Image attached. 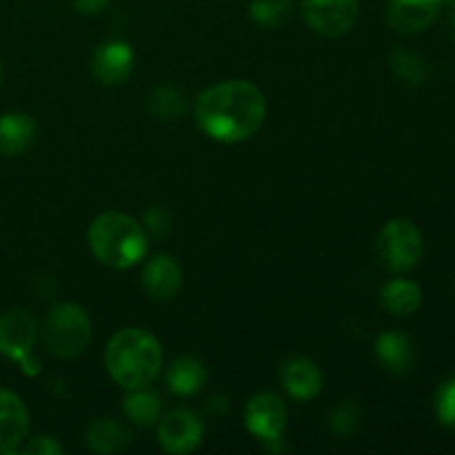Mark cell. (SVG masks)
<instances>
[{
  "label": "cell",
  "mask_w": 455,
  "mask_h": 455,
  "mask_svg": "<svg viewBox=\"0 0 455 455\" xmlns=\"http://www.w3.org/2000/svg\"><path fill=\"white\" fill-rule=\"evenodd\" d=\"M267 116L265 93L249 80H225L200 93L196 102L198 127L209 138L235 145L251 138Z\"/></svg>",
  "instance_id": "1"
},
{
  "label": "cell",
  "mask_w": 455,
  "mask_h": 455,
  "mask_svg": "<svg viewBox=\"0 0 455 455\" xmlns=\"http://www.w3.org/2000/svg\"><path fill=\"white\" fill-rule=\"evenodd\" d=\"M105 367L123 389H142L156 380L163 367V347L145 329H120L105 349Z\"/></svg>",
  "instance_id": "2"
},
{
  "label": "cell",
  "mask_w": 455,
  "mask_h": 455,
  "mask_svg": "<svg viewBox=\"0 0 455 455\" xmlns=\"http://www.w3.org/2000/svg\"><path fill=\"white\" fill-rule=\"evenodd\" d=\"M89 249L109 269H132L147 256L145 229L132 216L120 212L100 213L89 227Z\"/></svg>",
  "instance_id": "3"
},
{
  "label": "cell",
  "mask_w": 455,
  "mask_h": 455,
  "mask_svg": "<svg viewBox=\"0 0 455 455\" xmlns=\"http://www.w3.org/2000/svg\"><path fill=\"white\" fill-rule=\"evenodd\" d=\"M40 333L49 354L56 358H74L92 340V320L80 305L62 302L49 311Z\"/></svg>",
  "instance_id": "4"
},
{
  "label": "cell",
  "mask_w": 455,
  "mask_h": 455,
  "mask_svg": "<svg viewBox=\"0 0 455 455\" xmlns=\"http://www.w3.org/2000/svg\"><path fill=\"white\" fill-rule=\"evenodd\" d=\"M425 253L422 234L411 220L395 218L378 234V256L391 271H411Z\"/></svg>",
  "instance_id": "5"
},
{
  "label": "cell",
  "mask_w": 455,
  "mask_h": 455,
  "mask_svg": "<svg viewBox=\"0 0 455 455\" xmlns=\"http://www.w3.org/2000/svg\"><path fill=\"white\" fill-rule=\"evenodd\" d=\"M358 0H302L305 22L320 36L338 38L358 20Z\"/></svg>",
  "instance_id": "6"
},
{
  "label": "cell",
  "mask_w": 455,
  "mask_h": 455,
  "mask_svg": "<svg viewBox=\"0 0 455 455\" xmlns=\"http://www.w3.org/2000/svg\"><path fill=\"white\" fill-rule=\"evenodd\" d=\"M204 425L198 413L189 409H176L158 420V443L163 451L173 455H185L198 449L203 443Z\"/></svg>",
  "instance_id": "7"
},
{
  "label": "cell",
  "mask_w": 455,
  "mask_h": 455,
  "mask_svg": "<svg viewBox=\"0 0 455 455\" xmlns=\"http://www.w3.org/2000/svg\"><path fill=\"white\" fill-rule=\"evenodd\" d=\"M443 0H387L385 16L398 34H420L438 20Z\"/></svg>",
  "instance_id": "8"
},
{
  "label": "cell",
  "mask_w": 455,
  "mask_h": 455,
  "mask_svg": "<svg viewBox=\"0 0 455 455\" xmlns=\"http://www.w3.org/2000/svg\"><path fill=\"white\" fill-rule=\"evenodd\" d=\"M244 425L256 438L278 440L287 425V407L274 394L253 395L244 409Z\"/></svg>",
  "instance_id": "9"
},
{
  "label": "cell",
  "mask_w": 455,
  "mask_h": 455,
  "mask_svg": "<svg viewBox=\"0 0 455 455\" xmlns=\"http://www.w3.org/2000/svg\"><path fill=\"white\" fill-rule=\"evenodd\" d=\"M38 336V327L29 311L9 309L0 318V354L12 360L25 358L31 354Z\"/></svg>",
  "instance_id": "10"
},
{
  "label": "cell",
  "mask_w": 455,
  "mask_h": 455,
  "mask_svg": "<svg viewBox=\"0 0 455 455\" xmlns=\"http://www.w3.org/2000/svg\"><path fill=\"white\" fill-rule=\"evenodd\" d=\"M133 60H136V53H133L132 44L124 40H109L93 53L92 71L98 83L114 87L129 78V74L133 71Z\"/></svg>",
  "instance_id": "11"
},
{
  "label": "cell",
  "mask_w": 455,
  "mask_h": 455,
  "mask_svg": "<svg viewBox=\"0 0 455 455\" xmlns=\"http://www.w3.org/2000/svg\"><path fill=\"white\" fill-rule=\"evenodd\" d=\"M29 431V413L16 394L0 389V453H13Z\"/></svg>",
  "instance_id": "12"
},
{
  "label": "cell",
  "mask_w": 455,
  "mask_h": 455,
  "mask_svg": "<svg viewBox=\"0 0 455 455\" xmlns=\"http://www.w3.org/2000/svg\"><path fill=\"white\" fill-rule=\"evenodd\" d=\"M142 287L154 300H172L182 287V269L172 256H154L142 269Z\"/></svg>",
  "instance_id": "13"
},
{
  "label": "cell",
  "mask_w": 455,
  "mask_h": 455,
  "mask_svg": "<svg viewBox=\"0 0 455 455\" xmlns=\"http://www.w3.org/2000/svg\"><path fill=\"white\" fill-rule=\"evenodd\" d=\"M280 378H283L287 394L296 400L315 398L324 385L323 371L318 369V364L307 358H291L289 363H284Z\"/></svg>",
  "instance_id": "14"
},
{
  "label": "cell",
  "mask_w": 455,
  "mask_h": 455,
  "mask_svg": "<svg viewBox=\"0 0 455 455\" xmlns=\"http://www.w3.org/2000/svg\"><path fill=\"white\" fill-rule=\"evenodd\" d=\"M376 355L385 369L394 373H409L416 363L411 340L400 331H385L376 340Z\"/></svg>",
  "instance_id": "15"
},
{
  "label": "cell",
  "mask_w": 455,
  "mask_h": 455,
  "mask_svg": "<svg viewBox=\"0 0 455 455\" xmlns=\"http://www.w3.org/2000/svg\"><path fill=\"white\" fill-rule=\"evenodd\" d=\"M84 440H87V447L93 453L109 455L129 447V443H132V431L124 425H120V422L109 420V418H98V420H93L87 427Z\"/></svg>",
  "instance_id": "16"
},
{
  "label": "cell",
  "mask_w": 455,
  "mask_h": 455,
  "mask_svg": "<svg viewBox=\"0 0 455 455\" xmlns=\"http://www.w3.org/2000/svg\"><path fill=\"white\" fill-rule=\"evenodd\" d=\"M36 140V123L27 114L0 116V151L18 156L29 149Z\"/></svg>",
  "instance_id": "17"
},
{
  "label": "cell",
  "mask_w": 455,
  "mask_h": 455,
  "mask_svg": "<svg viewBox=\"0 0 455 455\" xmlns=\"http://www.w3.org/2000/svg\"><path fill=\"white\" fill-rule=\"evenodd\" d=\"M207 380V369L200 360L191 355L173 360L167 369V385L176 395H191L198 394Z\"/></svg>",
  "instance_id": "18"
},
{
  "label": "cell",
  "mask_w": 455,
  "mask_h": 455,
  "mask_svg": "<svg viewBox=\"0 0 455 455\" xmlns=\"http://www.w3.org/2000/svg\"><path fill=\"white\" fill-rule=\"evenodd\" d=\"M380 302L389 314L411 315L420 307L422 291L413 280L395 278L380 289Z\"/></svg>",
  "instance_id": "19"
},
{
  "label": "cell",
  "mask_w": 455,
  "mask_h": 455,
  "mask_svg": "<svg viewBox=\"0 0 455 455\" xmlns=\"http://www.w3.org/2000/svg\"><path fill=\"white\" fill-rule=\"evenodd\" d=\"M123 413L138 427H151L160 420L163 416V400L154 391L133 389L132 394L124 398Z\"/></svg>",
  "instance_id": "20"
},
{
  "label": "cell",
  "mask_w": 455,
  "mask_h": 455,
  "mask_svg": "<svg viewBox=\"0 0 455 455\" xmlns=\"http://www.w3.org/2000/svg\"><path fill=\"white\" fill-rule=\"evenodd\" d=\"M291 0H251V4H249L251 20L265 29H278L291 18Z\"/></svg>",
  "instance_id": "21"
},
{
  "label": "cell",
  "mask_w": 455,
  "mask_h": 455,
  "mask_svg": "<svg viewBox=\"0 0 455 455\" xmlns=\"http://www.w3.org/2000/svg\"><path fill=\"white\" fill-rule=\"evenodd\" d=\"M147 107L156 118L176 120L187 111V98L185 93L173 87H158L149 93Z\"/></svg>",
  "instance_id": "22"
},
{
  "label": "cell",
  "mask_w": 455,
  "mask_h": 455,
  "mask_svg": "<svg viewBox=\"0 0 455 455\" xmlns=\"http://www.w3.org/2000/svg\"><path fill=\"white\" fill-rule=\"evenodd\" d=\"M391 65H394L395 76L403 83L418 87L427 80V65L418 53L407 52V49H395L394 56H391Z\"/></svg>",
  "instance_id": "23"
},
{
  "label": "cell",
  "mask_w": 455,
  "mask_h": 455,
  "mask_svg": "<svg viewBox=\"0 0 455 455\" xmlns=\"http://www.w3.org/2000/svg\"><path fill=\"white\" fill-rule=\"evenodd\" d=\"M434 407L440 425L455 429V378L447 380L444 385H440V389L435 391Z\"/></svg>",
  "instance_id": "24"
},
{
  "label": "cell",
  "mask_w": 455,
  "mask_h": 455,
  "mask_svg": "<svg viewBox=\"0 0 455 455\" xmlns=\"http://www.w3.org/2000/svg\"><path fill=\"white\" fill-rule=\"evenodd\" d=\"M355 425H358V416H355V409L351 404H345L331 416V427L338 434H354Z\"/></svg>",
  "instance_id": "25"
},
{
  "label": "cell",
  "mask_w": 455,
  "mask_h": 455,
  "mask_svg": "<svg viewBox=\"0 0 455 455\" xmlns=\"http://www.w3.org/2000/svg\"><path fill=\"white\" fill-rule=\"evenodd\" d=\"M22 453L27 455H60L62 447L53 438H47V435H38V438L31 440Z\"/></svg>",
  "instance_id": "26"
},
{
  "label": "cell",
  "mask_w": 455,
  "mask_h": 455,
  "mask_svg": "<svg viewBox=\"0 0 455 455\" xmlns=\"http://www.w3.org/2000/svg\"><path fill=\"white\" fill-rule=\"evenodd\" d=\"M167 225H169L167 212H163V209H158V207H154L151 212H147V227H149L156 235L167 234V229H169Z\"/></svg>",
  "instance_id": "27"
},
{
  "label": "cell",
  "mask_w": 455,
  "mask_h": 455,
  "mask_svg": "<svg viewBox=\"0 0 455 455\" xmlns=\"http://www.w3.org/2000/svg\"><path fill=\"white\" fill-rule=\"evenodd\" d=\"M74 3V7L78 9L80 13H84V16H93V13L102 12V9L109 4V0H71Z\"/></svg>",
  "instance_id": "28"
},
{
  "label": "cell",
  "mask_w": 455,
  "mask_h": 455,
  "mask_svg": "<svg viewBox=\"0 0 455 455\" xmlns=\"http://www.w3.org/2000/svg\"><path fill=\"white\" fill-rule=\"evenodd\" d=\"M449 31H451V38H453V43H455V12H453L451 20H449Z\"/></svg>",
  "instance_id": "29"
},
{
  "label": "cell",
  "mask_w": 455,
  "mask_h": 455,
  "mask_svg": "<svg viewBox=\"0 0 455 455\" xmlns=\"http://www.w3.org/2000/svg\"><path fill=\"white\" fill-rule=\"evenodd\" d=\"M443 3H444V4H449V7H451L453 12H455V0H443Z\"/></svg>",
  "instance_id": "30"
},
{
  "label": "cell",
  "mask_w": 455,
  "mask_h": 455,
  "mask_svg": "<svg viewBox=\"0 0 455 455\" xmlns=\"http://www.w3.org/2000/svg\"><path fill=\"white\" fill-rule=\"evenodd\" d=\"M0 80H3V65H0Z\"/></svg>",
  "instance_id": "31"
}]
</instances>
